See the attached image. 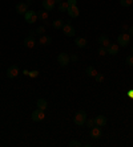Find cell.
<instances>
[{
    "instance_id": "obj_9",
    "label": "cell",
    "mask_w": 133,
    "mask_h": 147,
    "mask_svg": "<svg viewBox=\"0 0 133 147\" xmlns=\"http://www.w3.org/2000/svg\"><path fill=\"white\" fill-rule=\"evenodd\" d=\"M28 7H29V5H28V3H23V1H21V3H17L16 4V12L19 15H25V12H27L28 11Z\"/></svg>"
},
{
    "instance_id": "obj_16",
    "label": "cell",
    "mask_w": 133,
    "mask_h": 147,
    "mask_svg": "<svg viewBox=\"0 0 133 147\" xmlns=\"http://www.w3.org/2000/svg\"><path fill=\"white\" fill-rule=\"evenodd\" d=\"M106 52H108L109 55H112V56L117 55V53H119V44H112V42H110L109 47L106 48Z\"/></svg>"
},
{
    "instance_id": "obj_7",
    "label": "cell",
    "mask_w": 133,
    "mask_h": 147,
    "mask_svg": "<svg viewBox=\"0 0 133 147\" xmlns=\"http://www.w3.org/2000/svg\"><path fill=\"white\" fill-rule=\"evenodd\" d=\"M20 70H19V66L17 65H12L7 69V77L8 78H16L17 76H19Z\"/></svg>"
},
{
    "instance_id": "obj_35",
    "label": "cell",
    "mask_w": 133,
    "mask_h": 147,
    "mask_svg": "<svg viewBox=\"0 0 133 147\" xmlns=\"http://www.w3.org/2000/svg\"><path fill=\"white\" fill-rule=\"evenodd\" d=\"M128 29H129V28H128V25H121V31H128Z\"/></svg>"
},
{
    "instance_id": "obj_20",
    "label": "cell",
    "mask_w": 133,
    "mask_h": 147,
    "mask_svg": "<svg viewBox=\"0 0 133 147\" xmlns=\"http://www.w3.org/2000/svg\"><path fill=\"white\" fill-rule=\"evenodd\" d=\"M63 25H64V21H63L61 19H56V20L52 23V27L56 28V29H60V28H63Z\"/></svg>"
},
{
    "instance_id": "obj_6",
    "label": "cell",
    "mask_w": 133,
    "mask_h": 147,
    "mask_svg": "<svg viewBox=\"0 0 133 147\" xmlns=\"http://www.w3.org/2000/svg\"><path fill=\"white\" fill-rule=\"evenodd\" d=\"M89 135H91V138H92V139H99V138H101V135H102L101 127L96 126V125H95V126L91 129V131H89Z\"/></svg>"
},
{
    "instance_id": "obj_32",
    "label": "cell",
    "mask_w": 133,
    "mask_h": 147,
    "mask_svg": "<svg viewBox=\"0 0 133 147\" xmlns=\"http://www.w3.org/2000/svg\"><path fill=\"white\" fill-rule=\"evenodd\" d=\"M78 60V56L77 55H72L71 56V61H77Z\"/></svg>"
},
{
    "instance_id": "obj_3",
    "label": "cell",
    "mask_w": 133,
    "mask_h": 147,
    "mask_svg": "<svg viewBox=\"0 0 133 147\" xmlns=\"http://www.w3.org/2000/svg\"><path fill=\"white\" fill-rule=\"evenodd\" d=\"M32 121L33 122H41V121L45 118V114H44V110H41V109H36L33 110V113H32L31 115Z\"/></svg>"
},
{
    "instance_id": "obj_38",
    "label": "cell",
    "mask_w": 133,
    "mask_h": 147,
    "mask_svg": "<svg viewBox=\"0 0 133 147\" xmlns=\"http://www.w3.org/2000/svg\"><path fill=\"white\" fill-rule=\"evenodd\" d=\"M129 97H132V98H133V89L129 92Z\"/></svg>"
},
{
    "instance_id": "obj_34",
    "label": "cell",
    "mask_w": 133,
    "mask_h": 147,
    "mask_svg": "<svg viewBox=\"0 0 133 147\" xmlns=\"http://www.w3.org/2000/svg\"><path fill=\"white\" fill-rule=\"evenodd\" d=\"M28 36H31V37H35L36 36V31H29V34Z\"/></svg>"
},
{
    "instance_id": "obj_2",
    "label": "cell",
    "mask_w": 133,
    "mask_h": 147,
    "mask_svg": "<svg viewBox=\"0 0 133 147\" xmlns=\"http://www.w3.org/2000/svg\"><path fill=\"white\" fill-rule=\"evenodd\" d=\"M130 42V34L129 33H121L119 34V37H117V44L119 47H128Z\"/></svg>"
},
{
    "instance_id": "obj_37",
    "label": "cell",
    "mask_w": 133,
    "mask_h": 147,
    "mask_svg": "<svg viewBox=\"0 0 133 147\" xmlns=\"http://www.w3.org/2000/svg\"><path fill=\"white\" fill-rule=\"evenodd\" d=\"M55 3L56 4H60V3H63V0H55Z\"/></svg>"
},
{
    "instance_id": "obj_22",
    "label": "cell",
    "mask_w": 133,
    "mask_h": 147,
    "mask_svg": "<svg viewBox=\"0 0 133 147\" xmlns=\"http://www.w3.org/2000/svg\"><path fill=\"white\" fill-rule=\"evenodd\" d=\"M68 7H69L68 3H67V1H63V3L59 4V11H60V12H67Z\"/></svg>"
},
{
    "instance_id": "obj_39",
    "label": "cell",
    "mask_w": 133,
    "mask_h": 147,
    "mask_svg": "<svg viewBox=\"0 0 133 147\" xmlns=\"http://www.w3.org/2000/svg\"><path fill=\"white\" fill-rule=\"evenodd\" d=\"M132 55H133V48H132Z\"/></svg>"
},
{
    "instance_id": "obj_17",
    "label": "cell",
    "mask_w": 133,
    "mask_h": 147,
    "mask_svg": "<svg viewBox=\"0 0 133 147\" xmlns=\"http://www.w3.org/2000/svg\"><path fill=\"white\" fill-rule=\"evenodd\" d=\"M75 44L77 48H85L87 45H88V41H87L84 37H76Z\"/></svg>"
},
{
    "instance_id": "obj_8",
    "label": "cell",
    "mask_w": 133,
    "mask_h": 147,
    "mask_svg": "<svg viewBox=\"0 0 133 147\" xmlns=\"http://www.w3.org/2000/svg\"><path fill=\"white\" fill-rule=\"evenodd\" d=\"M63 32H64V34L65 36H68V37H72V36H75V33H76V31H75V28L72 27L69 23H67V24H64L63 25Z\"/></svg>"
},
{
    "instance_id": "obj_4",
    "label": "cell",
    "mask_w": 133,
    "mask_h": 147,
    "mask_svg": "<svg viewBox=\"0 0 133 147\" xmlns=\"http://www.w3.org/2000/svg\"><path fill=\"white\" fill-rule=\"evenodd\" d=\"M57 62L60 64V66H67L71 62V56L68 53H60L57 56Z\"/></svg>"
},
{
    "instance_id": "obj_12",
    "label": "cell",
    "mask_w": 133,
    "mask_h": 147,
    "mask_svg": "<svg viewBox=\"0 0 133 147\" xmlns=\"http://www.w3.org/2000/svg\"><path fill=\"white\" fill-rule=\"evenodd\" d=\"M41 5H43V8L48 12V11H52L53 8H55L56 3H55V0H43Z\"/></svg>"
},
{
    "instance_id": "obj_10",
    "label": "cell",
    "mask_w": 133,
    "mask_h": 147,
    "mask_svg": "<svg viewBox=\"0 0 133 147\" xmlns=\"http://www.w3.org/2000/svg\"><path fill=\"white\" fill-rule=\"evenodd\" d=\"M67 12H68L69 17H72V19H75V17H77L78 15H80V11H78L77 5H69Z\"/></svg>"
},
{
    "instance_id": "obj_14",
    "label": "cell",
    "mask_w": 133,
    "mask_h": 147,
    "mask_svg": "<svg viewBox=\"0 0 133 147\" xmlns=\"http://www.w3.org/2000/svg\"><path fill=\"white\" fill-rule=\"evenodd\" d=\"M52 42V37L51 36H48V34H43V36H40V40H39V44L43 45V47H47V45H49Z\"/></svg>"
},
{
    "instance_id": "obj_33",
    "label": "cell",
    "mask_w": 133,
    "mask_h": 147,
    "mask_svg": "<svg viewBox=\"0 0 133 147\" xmlns=\"http://www.w3.org/2000/svg\"><path fill=\"white\" fill-rule=\"evenodd\" d=\"M128 33L130 34V37H133V25H132V27H129V29H128Z\"/></svg>"
},
{
    "instance_id": "obj_19",
    "label": "cell",
    "mask_w": 133,
    "mask_h": 147,
    "mask_svg": "<svg viewBox=\"0 0 133 147\" xmlns=\"http://www.w3.org/2000/svg\"><path fill=\"white\" fill-rule=\"evenodd\" d=\"M85 73L89 76V77H96V76H97V70H96L93 66H87Z\"/></svg>"
},
{
    "instance_id": "obj_18",
    "label": "cell",
    "mask_w": 133,
    "mask_h": 147,
    "mask_svg": "<svg viewBox=\"0 0 133 147\" xmlns=\"http://www.w3.org/2000/svg\"><path fill=\"white\" fill-rule=\"evenodd\" d=\"M36 106H38V109H41V110H47V107H48V102L45 101L44 98H40V99H38V103H36Z\"/></svg>"
},
{
    "instance_id": "obj_28",
    "label": "cell",
    "mask_w": 133,
    "mask_h": 147,
    "mask_svg": "<svg viewBox=\"0 0 133 147\" xmlns=\"http://www.w3.org/2000/svg\"><path fill=\"white\" fill-rule=\"evenodd\" d=\"M125 62H126V65L133 66V55L132 56H128V57H126V60H125Z\"/></svg>"
},
{
    "instance_id": "obj_40",
    "label": "cell",
    "mask_w": 133,
    "mask_h": 147,
    "mask_svg": "<svg viewBox=\"0 0 133 147\" xmlns=\"http://www.w3.org/2000/svg\"><path fill=\"white\" fill-rule=\"evenodd\" d=\"M132 131H133V127H132Z\"/></svg>"
},
{
    "instance_id": "obj_11",
    "label": "cell",
    "mask_w": 133,
    "mask_h": 147,
    "mask_svg": "<svg viewBox=\"0 0 133 147\" xmlns=\"http://www.w3.org/2000/svg\"><path fill=\"white\" fill-rule=\"evenodd\" d=\"M93 119H95V125H96V126H100V127L105 126L106 123H108V119H106L105 115H97L96 118H93Z\"/></svg>"
},
{
    "instance_id": "obj_29",
    "label": "cell",
    "mask_w": 133,
    "mask_h": 147,
    "mask_svg": "<svg viewBox=\"0 0 133 147\" xmlns=\"http://www.w3.org/2000/svg\"><path fill=\"white\" fill-rule=\"evenodd\" d=\"M85 125H87V127H89V129H92L93 126H95V119H88L85 122Z\"/></svg>"
},
{
    "instance_id": "obj_26",
    "label": "cell",
    "mask_w": 133,
    "mask_h": 147,
    "mask_svg": "<svg viewBox=\"0 0 133 147\" xmlns=\"http://www.w3.org/2000/svg\"><path fill=\"white\" fill-rule=\"evenodd\" d=\"M99 55H100V56L108 55V52H106V48H105V47H101V45H100V47H99Z\"/></svg>"
},
{
    "instance_id": "obj_21",
    "label": "cell",
    "mask_w": 133,
    "mask_h": 147,
    "mask_svg": "<svg viewBox=\"0 0 133 147\" xmlns=\"http://www.w3.org/2000/svg\"><path fill=\"white\" fill-rule=\"evenodd\" d=\"M38 19H40L41 21H44V20H47L48 19V12L47 11H39L38 12Z\"/></svg>"
},
{
    "instance_id": "obj_23",
    "label": "cell",
    "mask_w": 133,
    "mask_h": 147,
    "mask_svg": "<svg viewBox=\"0 0 133 147\" xmlns=\"http://www.w3.org/2000/svg\"><path fill=\"white\" fill-rule=\"evenodd\" d=\"M133 4V0H120V5L121 7H130Z\"/></svg>"
},
{
    "instance_id": "obj_1",
    "label": "cell",
    "mask_w": 133,
    "mask_h": 147,
    "mask_svg": "<svg viewBox=\"0 0 133 147\" xmlns=\"http://www.w3.org/2000/svg\"><path fill=\"white\" fill-rule=\"evenodd\" d=\"M73 122L77 126H84L87 122V113L84 110H78L77 113L75 114V117H73Z\"/></svg>"
},
{
    "instance_id": "obj_13",
    "label": "cell",
    "mask_w": 133,
    "mask_h": 147,
    "mask_svg": "<svg viewBox=\"0 0 133 147\" xmlns=\"http://www.w3.org/2000/svg\"><path fill=\"white\" fill-rule=\"evenodd\" d=\"M23 44H24V47H25V48L31 49V48H33V47H35V44H36V40H35V37H31V36H28V37L24 38Z\"/></svg>"
},
{
    "instance_id": "obj_31",
    "label": "cell",
    "mask_w": 133,
    "mask_h": 147,
    "mask_svg": "<svg viewBox=\"0 0 133 147\" xmlns=\"http://www.w3.org/2000/svg\"><path fill=\"white\" fill-rule=\"evenodd\" d=\"M68 5H77V0H67Z\"/></svg>"
},
{
    "instance_id": "obj_30",
    "label": "cell",
    "mask_w": 133,
    "mask_h": 147,
    "mask_svg": "<svg viewBox=\"0 0 133 147\" xmlns=\"http://www.w3.org/2000/svg\"><path fill=\"white\" fill-rule=\"evenodd\" d=\"M29 77H31V78H36V77H38L39 76V72L38 70H31V72H29Z\"/></svg>"
},
{
    "instance_id": "obj_27",
    "label": "cell",
    "mask_w": 133,
    "mask_h": 147,
    "mask_svg": "<svg viewBox=\"0 0 133 147\" xmlns=\"http://www.w3.org/2000/svg\"><path fill=\"white\" fill-rule=\"evenodd\" d=\"M96 82H99V84H101V82H104V74H100V73H97V76L95 77Z\"/></svg>"
},
{
    "instance_id": "obj_24",
    "label": "cell",
    "mask_w": 133,
    "mask_h": 147,
    "mask_svg": "<svg viewBox=\"0 0 133 147\" xmlns=\"http://www.w3.org/2000/svg\"><path fill=\"white\" fill-rule=\"evenodd\" d=\"M44 33H45V25H40V27L36 28V34H39V36H43Z\"/></svg>"
},
{
    "instance_id": "obj_36",
    "label": "cell",
    "mask_w": 133,
    "mask_h": 147,
    "mask_svg": "<svg viewBox=\"0 0 133 147\" xmlns=\"http://www.w3.org/2000/svg\"><path fill=\"white\" fill-rule=\"evenodd\" d=\"M24 74H29V70H27V69H24Z\"/></svg>"
},
{
    "instance_id": "obj_5",
    "label": "cell",
    "mask_w": 133,
    "mask_h": 147,
    "mask_svg": "<svg viewBox=\"0 0 133 147\" xmlns=\"http://www.w3.org/2000/svg\"><path fill=\"white\" fill-rule=\"evenodd\" d=\"M24 19H25V21H27L28 24H33L38 20V13L33 12V11H27L25 15H24Z\"/></svg>"
},
{
    "instance_id": "obj_15",
    "label": "cell",
    "mask_w": 133,
    "mask_h": 147,
    "mask_svg": "<svg viewBox=\"0 0 133 147\" xmlns=\"http://www.w3.org/2000/svg\"><path fill=\"white\" fill-rule=\"evenodd\" d=\"M99 44L101 45V47H105V48H108V47H109V44H110L109 37H108L106 34H101V36L99 37Z\"/></svg>"
},
{
    "instance_id": "obj_25",
    "label": "cell",
    "mask_w": 133,
    "mask_h": 147,
    "mask_svg": "<svg viewBox=\"0 0 133 147\" xmlns=\"http://www.w3.org/2000/svg\"><path fill=\"white\" fill-rule=\"evenodd\" d=\"M68 146L69 147H80V146H83V144L80 143L78 140H71V142L68 143Z\"/></svg>"
}]
</instances>
